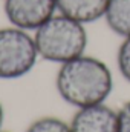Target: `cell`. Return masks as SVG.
<instances>
[{"instance_id":"obj_11","label":"cell","mask_w":130,"mask_h":132,"mask_svg":"<svg viewBox=\"0 0 130 132\" xmlns=\"http://www.w3.org/2000/svg\"><path fill=\"white\" fill-rule=\"evenodd\" d=\"M3 120H5V109H3V104H2V101H0V129H2V126H3Z\"/></svg>"},{"instance_id":"obj_6","label":"cell","mask_w":130,"mask_h":132,"mask_svg":"<svg viewBox=\"0 0 130 132\" xmlns=\"http://www.w3.org/2000/svg\"><path fill=\"white\" fill-rule=\"evenodd\" d=\"M57 12L84 25L103 20L109 0H55Z\"/></svg>"},{"instance_id":"obj_10","label":"cell","mask_w":130,"mask_h":132,"mask_svg":"<svg viewBox=\"0 0 130 132\" xmlns=\"http://www.w3.org/2000/svg\"><path fill=\"white\" fill-rule=\"evenodd\" d=\"M118 132H130V100L118 109Z\"/></svg>"},{"instance_id":"obj_7","label":"cell","mask_w":130,"mask_h":132,"mask_svg":"<svg viewBox=\"0 0 130 132\" xmlns=\"http://www.w3.org/2000/svg\"><path fill=\"white\" fill-rule=\"evenodd\" d=\"M103 20L115 35H130V0H109Z\"/></svg>"},{"instance_id":"obj_4","label":"cell","mask_w":130,"mask_h":132,"mask_svg":"<svg viewBox=\"0 0 130 132\" xmlns=\"http://www.w3.org/2000/svg\"><path fill=\"white\" fill-rule=\"evenodd\" d=\"M9 25L34 32L57 12L55 0H3Z\"/></svg>"},{"instance_id":"obj_1","label":"cell","mask_w":130,"mask_h":132,"mask_svg":"<svg viewBox=\"0 0 130 132\" xmlns=\"http://www.w3.org/2000/svg\"><path fill=\"white\" fill-rule=\"evenodd\" d=\"M58 95L75 109L106 103L113 89V74L101 59L83 54L58 66Z\"/></svg>"},{"instance_id":"obj_2","label":"cell","mask_w":130,"mask_h":132,"mask_svg":"<svg viewBox=\"0 0 130 132\" xmlns=\"http://www.w3.org/2000/svg\"><path fill=\"white\" fill-rule=\"evenodd\" d=\"M86 26L64 14L55 12L32 32L40 59L60 66L86 54L89 42Z\"/></svg>"},{"instance_id":"obj_8","label":"cell","mask_w":130,"mask_h":132,"mask_svg":"<svg viewBox=\"0 0 130 132\" xmlns=\"http://www.w3.org/2000/svg\"><path fill=\"white\" fill-rule=\"evenodd\" d=\"M25 132H70V126L69 121H64L60 117L43 115L35 118Z\"/></svg>"},{"instance_id":"obj_3","label":"cell","mask_w":130,"mask_h":132,"mask_svg":"<svg viewBox=\"0 0 130 132\" xmlns=\"http://www.w3.org/2000/svg\"><path fill=\"white\" fill-rule=\"evenodd\" d=\"M38 59L32 32L12 25L0 28V80H17L28 75Z\"/></svg>"},{"instance_id":"obj_12","label":"cell","mask_w":130,"mask_h":132,"mask_svg":"<svg viewBox=\"0 0 130 132\" xmlns=\"http://www.w3.org/2000/svg\"><path fill=\"white\" fill-rule=\"evenodd\" d=\"M0 132H8V131H3V129H0Z\"/></svg>"},{"instance_id":"obj_9","label":"cell","mask_w":130,"mask_h":132,"mask_svg":"<svg viewBox=\"0 0 130 132\" xmlns=\"http://www.w3.org/2000/svg\"><path fill=\"white\" fill-rule=\"evenodd\" d=\"M116 66L121 77L130 83V35L121 38V43L116 51Z\"/></svg>"},{"instance_id":"obj_5","label":"cell","mask_w":130,"mask_h":132,"mask_svg":"<svg viewBox=\"0 0 130 132\" xmlns=\"http://www.w3.org/2000/svg\"><path fill=\"white\" fill-rule=\"evenodd\" d=\"M69 126L70 132H118V111L106 103L78 108Z\"/></svg>"}]
</instances>
